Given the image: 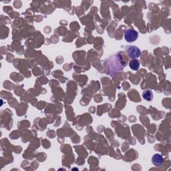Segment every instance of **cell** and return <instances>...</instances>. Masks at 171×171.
<instances>
[{
    "instance_id": "1",
    "label": "cell",
    "mask_w": 171,
    "mask_h": 171,
    "mask_svg": "<svg viewBox=\"0 0 171 171\" xmlns=\"http://www.w3.org/2000/svg\"><path fill=\"white\" fill-rule=\"evenodd\" d=\"M138 32L134 29L129 28L124 33V38L127 42H133L136 41L138 38Z\"/></svg>"
},
{
    "instance_id": "2",
    "label": "cell",
    "mask_w": 171,
    "mask_h": 171,
    "mask_svg": "<svg viewBox=\"0 0 171 171\" xmlns=\"http://www.w3.org/2000/svg\"><path fill=\"white\" fill-rule=\"evenodd\" d=\"M126 51L127 53H128V56L131 59H136L138 58V57L140 56V50H139V48L137 47V46H128L126 47Z\"/></svg>"
},
{
    "instance_id": "3",
    "label": "cell",
    "mask_w": 171,
    "mask_h": 171,
    "mask_svg": "<svg viewBox=\"0 0 171 171\" xmlns=\"http://www.w3.org/2000/svg\"><path fill=\"white\" fill-rule=\"evenodd\" d=\"M152 163L156 166H160L164 163L163 157L159 154H155L152 158Z\"/></svg>"
},
{
    "instance_id": "4",
    "label": "cell",
    "mask_w": 171,
    "mask_h": 171,
    "mask_svg": "<svg viewBox=\"0 0 171 171\" xmlns=\"http://www.w3.org/2000/svg\"><path fill=\"white\" fill-rule=\"evenodd\" d=\"M129 66L133 70H138L140 67V62L137 59L132 60L129 62Z\"/></svg>"
},
{
    "instance_id": "5",
    "label": "cell",
    "mask_w": 171,
    "mask_h": 171,
    "mask_svg": "<svg viewBox=\"0 0 171 171\" xmlns=\"http://www.w3.org/2000/svg\"><path fill=\"white\" fill-rule=\"evenodd\" d=\"M142 96L144 100H148V101H151V100H152L153 94L151 90H146L143 92Z\"/></svg>"
}]
</instances>
